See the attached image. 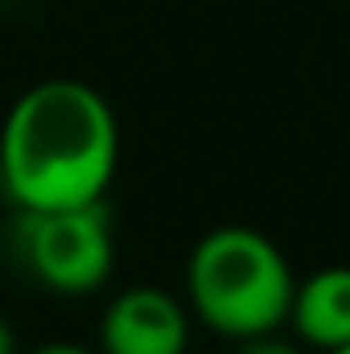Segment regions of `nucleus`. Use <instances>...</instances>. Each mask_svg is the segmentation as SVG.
Here are the masks:
<instances>
[{"label": "nucleus", "mask_w": 350, "mask_h": 354, "mask_svg": "<svg viewBox=\"0 0 350 354\" xmlns=\"http://www.w3.org/2000/svg\"><path fill=\"white\" fill-rule=\"evenodd\" d=\"M235 354H305L297 342H284V338H276V334H260V338H243Z\"/></svg>", "instance_id": "obj_6"}, {"label": "nucleus", "mask_w": 350, "mask_h": 354, "mask_svg": "<svg viewBox=\"0 0 350 354\" xmlns=\"http://www.w3.org/2000/svg\"><path fill=\"white\" fill-rule=\"evenodd\" d=\"M4 198L17 210H71L107 198L120 165L111 103L83 79H42L0 124Z\"/></svg>", "instance_id": "obj_1"}, {"label": "nucleus", "mask_w": 350, "mask_h": 354, "mask_svg": "<svg viewBox=\"0 0 350 354\" xmlns=\"http://www.w3.org/2000/svg\"><path fill=\"white\" fill-rule=\"evenodd\" d=\"M33 354H99V351L79 346V342H46V346H37Z\"/></svg>", "instance_id": "obj_7"}, {"label": "nucleus", "mask_w": 350, "mask_h": 354, "mask_svg": "<svg viewBox=\"0 0 350 354\" xmlns=\"http://www.w3.org/2000/svg\"><path fill=\"white\" fill-rule=\"evenodd\" d=\"M0 354H21L17 351V334H12V326L0 317Z\"/></svg>", "instance_id": "obj_8"}, {"label": "nucleus", "mask_w": 350, "mask_h": 354, "mask_svg": "<svg viewBox=\"0 0 350 354\" xmlns=\"http://www.w3.org/2000/svg\"><path fill=\"white\" fill-rule=\"evenodd\" d=\"M0 198H4V165H0Z\"/></svg>", "instance_id": "obj_10"}, {"label": "nucleus", "mask_w": 350, "mask_h": 354, "mask_svg": "<svg viewBox=\"0 0 350 354\" xmlns=\"http://www.w3.org/2000/svg\"><path fill=\"white\" fill-rule=\"evenodd\" d=\"M309 351H334L350 342V264L317 268L293 288L288 322Z\"/></svg>", "instance_id": "obj_5"}, {"label": "nucleus", "mask_w": 350, "mask_h": 354, "mask_svg": "<svg viewBox=\"0 0 350 354\" xmlns=\"http://www.w3.org/2000/svg\"><path fill=\"white\" fill-rule=\"evenodd\" d=\"M8 252L42 288L87 297L107 284L116 268L107 202L99 198L71 210H17L8 227Z\"/></svg>", "instance_id": "obj_3"}, {"label": "nucleus", "mask_w": 350, "mask_h": 354, "mask_svg": "<svg viewBox=\"0 0 350 354\" xmlns=\"http://www.w3.org/2000/svg\"><path fill=\"white\" fill-rule=\"evenodd\" d=\"M293 288V264L256 227H214L185 260L190 317L231 342L276 334L288 322Z\"/></svg>", "instance_id": "obj_2"}, {"label": "nucleus", "mask_w": 350, "mask_h": 354, "mask_svg": "<svg viewBox=\"0 0 350 354\" xmlns=\"http://www.w3.org/2000/svg\"><path fill=\"white\" fill-rule=\"evenodd\" d=\"M190 305L157 284L116 292L99 317V354H185Z\"/></svg>", "instance_id": "obj_4"}, {"label": "nucleus", "mask_w": 350, "mask_h": 354, "mask_svg": "<svg viewBox=\"0 0 350 354\" xmlns=\"http://www.w3.org/2000/svg\"><path fill=\"white\" fill-rule=\"evenodd\" d=\"M326 354H350V342L347 346H334V351H326Z\"/></svg>", "instance_id": "obj_9"}]
</instances>
